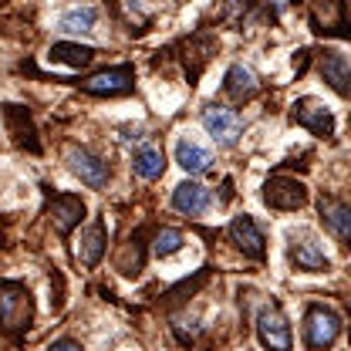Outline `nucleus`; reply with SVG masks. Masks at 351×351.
<instances>
[{"label":"nucleus","mask_w":351,"mask_h":351,"mask_svg":"<svg viewBox=\"0 0 351 351\" xmlns=\"http://www.w3.org/2000/svg\"><path fill=\"white\" fill-rule=\"evenodd\" d=\"M311 27H314L317 34L351 38L345 0H311Z\"/></svg>","instance_id":"2"},{"label":"nucleus","mask_w":351,"mask_h":351,"mask_svg":"<svg viewBox=\"0 0 351 351\" xmlns=\"http://www.w3.org/2000/svg\"><path fill=\"white\" fill-rule=\"evenodd\" d=\"M3 115H7V125H10L14 138H17L21 145H27L31 152L41 149L38 138H34V125H31V119H27V112H24L21 105H3Z\"/></svg>","instance_id":"16"},{"label":"nucleus","mask_w":351,"mask_h":351,"mask_svg":"<svg viewBox=\"0 0 351 351\" xmlns=\"http://www.w3.org/2000/svg\"><path fill=\"white\" fill-rule=\"evenodd\" d=\"M132 78H135L132 64L105 68V71H98V75L88 78L85 91H91V95H125V91H132Z\"/></svg>","instance_id":"9"},{"label":"nucleus","mask_w":351,"mask_h":351,"mask_svg":"<svg viewBox=\"0 0 351 351\" xmlns=\"http://www.w3.org/2000/svg\"><path fill=\"white\" fill-rule=\"evenodd\" d=\"M203 129L217 138L219 145H233L243 132V119L233 112V108H223V105H206L203 108Z\"/></svg>","instance_id":"6"},{"label":"nucleus","mask_w":351,"mask_h":351,"mask_svg":"<svg viewBox=\"0 0 351 351\" xmlns=\"http://www.w3.org/2000/svg\"><path fill=\"white\" fill-rule=\"evenodd\" d=\"M47 351H82V345H75V341H68V338H61V341H54Z\"/></svg>","instance_id":"24"},{"label":"nucleus","mask_w":351,"mask_h":351,"mask_svg":"<svg viewBox=\"0 0 351 351\" xmlns=\"http://www.w3.org/2000/svg\"><path fill=\"white\" fill-rule=\"evenodd\" d=\"M317 71H321V78L335 88L341 98H348L351 95V61H345L341 54L324 51V54H321V61H317Z\"/></svg>","instance_id":"12"},{"label":"nucleus","mask_w":351,"mask_h":351,"mask_svg":"<svg viewBox=\"0 0 351 351\" xmlns=\"http://www.w3.org/2000/svg\"><path fill=\"white\" fill-rule=\"evenodd\" d=\"M132 169H135V176H142V179H159L162 169H166V159H162V152L156 145H145V149L135 152Z\"/></svg>","instance_id":"21"},{"label":"nucleus","mask_w":351,"mask_h":351,"mask_svg":"<svg viewBox=\"0 0 351 351\" xmlns=\"http://www.w3.org/2000/svg\"><path fill=\"white\" fill-rule=\"evenodd\" d=\"M304 335L311 348H331L341 335V317L328 307H311L304 321Z\"/></svg>","instance_id":"5"},{"label":"nucleus","mask_w":351,"mask_h":351,"mask_svg":"<svg viewBox=\"0 0 351 351\" xmlns=\"http://www.w3.org/2000/svg\"><path fill=\"white\" fill-rule=\"evenodd\" d=\"M226 91H230L237 101L254 98V95H257V78H254V71L243 68V64H233V68L226 71Z\"/></svg>","instance_id":"19"},{"label":"nucleus","mask_w":351,"mask_h":351,"mask_svg":"<svg viewBox=\"0 0 351 351\" xmlns=\"http://www.w3.org/2000/svg\"><path fill=\"white\" fill-rule=\"evenodd\" d=\"M182 233L173 230V226H162V230H156V237H152V254L156 257H173L176 250L182 247Z\"/></svg>","instance_id":"23"},{"label":"nucleus","mask_w":351,"mask_h":351,"mask_svg":"<svg viewBox=\"0 0 351 351\" xmlns=\"http://www.w3.org/2000/svg\"><path fill=\"white\" fill-rule=\"evenodd\" d=\"M317 213L324 219L328 233H331L341 247H348L351 243V206L348 203H341V199H335V196H321Z\"/></svg>","instance_id":"7"},{"label":"nucleus","mask_w":351,"mask_h":351,"mask_svg":"<svg viewBox=\"0 0 351 351\" xmlns=\"http://www.w3.org/2000/svg\"><path fill=\"white\" fill-rule=\"evenodd\" d=\"M263 203H267L270 210H284V213L301 210L307 203L304 182H298V179H291V176H274V179H267V186H263Z\"/></svg>","instance_id":"3"},{"label":"nucleus","mask_w":351,"mask_h":351,"mask_svg":"<svg viewBox=\"0 0 351 351\" xmlns=\"http://www.w3.org/2000/svg\"><path fill=\"white\" fill-rule=\"evenodd\" d=\"M176 162H179L186 173L203 176V173H210L213 156H210L203 145H196V142H179V145H176Z\"/></svg>","instance_id":"15"},{"label":"nucleus","mask_w":351,"mask_h":351,"mask_svg":"<svg viewBox=\"0 0 351 351\" xmlns=\"http://www.w3.org/2000/svg\"><path fill=\"white\" fill-rule=\"evenodd\" d=\"M105 254V223H91L85 233H82V243H78V261L85 267H95Z\"/></svg>","instance_id":"17"},{"label":"nucleus","mask_w":351,"mask_h":351,"mask_svg":"<svg viewBox=\"0 0 351 351\" xmlns=\"http://www.w3.org/2000/svg\"><path fill=\"white\" fill-rule=\"evenodd\" d=\"M294 122L311 129L314 135H335V119L317 98H301L294 105Z\"/></svg>","instance_id":"10"},{"label":"nucleus","mask_w":351,"mask_h":351,"mask_svg":"<svg viewBox=\"0 0 351 351\" xmlns=\"http://www.w3.org/2000/svg\"><path fill=\"white\" fill-rule=\"evenodd\" d=\"M68 166H71V173L78 176L85 186H91V189H101V186L108 182V166H105L98 156H91L88 149H68Z\"/></svg>","instance_id":"8"},{"label":"nucleus","mask_w":351,"mask_h":351,"mask_svg":"<svg viewBox=\"0 0 351 351\" xmlns=\"http://www.w3.org/2000/svg\"><path fill=\"white\" fill-rule=\"evenodd\" d=\"M291 261H294L298 270H328V257L321 254V247L314 240L291 243Z\"/></svg>","instance_id":"18"},{"label":"nucleus","mask_w":351,"mask_h":351,"mask_svg":"<svg viewBox=\"0 0 351 351\" xmlns=\"http://www.w3.org/2000/svg\"><path fill=\"white\" fill-rule=\"evenodd\" d=\"M51 219H54V230L61 237H68L85 219V203L78 196H71V193H61V196L51 199Z\"/></svg>","instance_id":"11"},{"label":"nucleus","mask_w":351,"mask_h":351,"mask_svg":"<svg viewBox=\"0 0 351 351\" xmlns=\"http://www.w3.org/2000/svg\"><path fill=\"white\" fill-rule=\"evenodd\" d=\"M34 321V301L31 291L17 280H0V328L24 331Z\"/></svg>","instance_id":"1"},{"label":"nucleus","mask_w":351,"mask_h":351,"mask_svg":"<svg viewBox=\"0 0 351 351\" xmlns=\"http://www.w3.org/2000/svg\"><path fill=\"white\" fill-rule=\"evenodd\" d=\"M95 21H98V10H95V7H75V10H68V14L61 17V27L82 34V31H91V27H95Z\"/></svg>","instance_id":"22"},{"label":"nucleus","mask_w":351,"mask_h":351,"mask_svg":"<svg viewBox=\"0 0 351 351\" xmlns=\"http://www.w3.org/2000/svg\"><path fill=\"white\" fill-rule=\"evenodd\" d=\"M230 240L243 250V257L263 261V233L257 230V223L250 217H237L230 223Z\"/></svg>","instance_id":"13"},{"label":"nucleus","mask_w":351,"mask_h":351,"mask_svg":"<svg viewBox=\"0 0 351 351\" xmlns=\"http://www.w3.org/2000/svg\"><path fill=\"white\" fill-rule=\"evenodd\" d=\"M51 58L54 61H61V64H68V68H88L91 64V58H95V47H88V44H54L51 47Z\"/></svg>","instance_id":"20"},{"label":"nucleus","mask_w":351,"mask_h":351,"mask_svg":"<svg viewBox=\"0 0 351 351\" xmlns=\"http://www.w3.org/2000/svg\"><path fill=\"white\" fill-rule=\"evenodd\" d=\"M173 206L186 217H199L210 206V189L199 186V182H179L173 193Z\"/></svg>","instance_id":"14"},{"label":"nucleus","mask_w":351,"mask_h":351,"mask_svg":"<svg viewBox=\"0 0 351 351\" xmlns=\"http://www.w3.org/2000/svg\"><path fill=\"white\" fill-rule=\"evenodd\" d=\"M257 335H261V345L267 351H291V324H287L284 311L277 304L261 307V314H257Z\"/></svg>","instance_id":"4"}]
</instances>
